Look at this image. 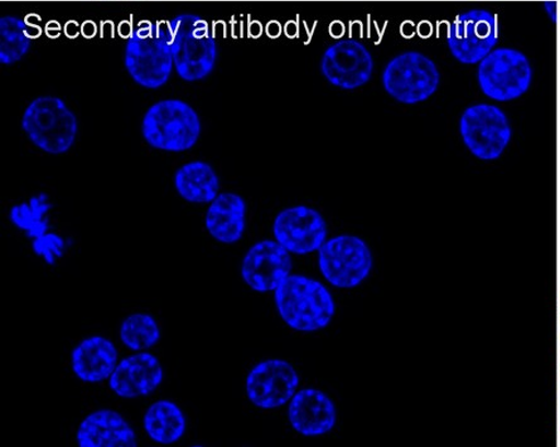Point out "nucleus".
<instances>
[{
  "instance_id": "nucleus-14",
  "label": "nucleus",
  "mask_w": 560,
  "mask_h": 447,
  "mask_svg": "<svg viewBox=\"0 0 560 447\" xmlns=\"http://www.w3.org/2000/svg\"><path fill=\"white\" fill-rule=\"evenodd\" d=\"M293 269L290 251L277 242H260L250 247L242 263L244 283L254 292H276L291 275Z\"/></svg>"
},
{
  "instance_id": "nucleus-8",
  "label": "nucleus",
  "mask_w": 560,
  "mask_h": 447,
  "mask_svg": "<svg viewBox=\"0 0 560 447\" xmlns=\"http://www.w3.org/2000/svg\"><path fill=\"white\" fill-rule=\"evenodd\" d=\"M318 267L329 284L339 289H353L369 278L374 259L364 239L342 235L328 239L319 248Z\"/></svg>"
},
{
  "instance_id": "nucleus-18",
  "label": "nucleus",
  "mask_w": 560,
  "mask_h": 447,
  "mask_svg": "<svg viewBox=\"0 0 560 447\" xmlns=\"http://www.w3.org/2000/svg\"><path fill=\"white\" fill-rule=\"evenodd\" d=\"M73 374L86 384L109 379L118 366V351L109 339L90 337L71 355Z\"/></svg>"
},
{
  "instance_id": "nucleus-5",
  "label": "nucleus",
  "mask_w": 560,
  "mask_h": 447,
  "mask_svg": "<svg viewBox=\"0 0 560 447\" xmlns=\"http://www.w3.org/2000/svg\"><path fill=\"white\" fill-rule=\"evenodd\" d=\"M22 129L40 151L61 155L75 144L79 121L62 98L39 96L24 110Z\"/></svg>"
},
{
  "instance_id": "nucleus-10",
  "label": "nucleus",
  "mask_w": 560,
  "mask_h": 447,
  "mask_svg": "<svg viewBox=\"0 0 560 447\" xmlns=\"http://www.w3.org/2000/svg\"><path fill=\"white\" fill-rule=\"evenodd\" d=\"M498 16L486 10H471L450 24L447 44L456 60L464 64L480 63L498 45Z\"/></svg>"
},
{
  "instance_id": "nucleus-4",
  "label": "nucleus",
  "mask_w": 560,
  "mask_h": 447,
  "mask_svg": "<svg viewBox=\"0 0 560 447\" xmlns=\"http://www.w3.org/2000/svg\"><path fill=\"white\" fill-rule=\"evenodd\" d=\"M201 120L191 105L178 98L153 104L144 114L142 134L156 151L183 153L192 149L201 136Z\"/></svg>"
},
{
  "instance_id": "nucleus-3",
  "label": "nucleus",
  "mask_w": 560,
  "mask_h": 447,
  "mask_svg": "<svg viewBox=\"0 0 560 447\" xmlns=\"http://www.w3.org/2000/svg\"><path fill=\"white\" fill-rule=\"evenodd\" d=\"M173 62L178 77L187 82L201 81L218 62V45L209 23L192 14L168 21Z\"/></svg>"
},
{
  "instance_id": "nucleus-19",
  "label": "nucleus",
  "mask_w": 560,
  "mask_h": 447,
  "mask_svg": "<svg viewBox=\"0 0 560 447\" xmlns=\"http://www.w3.org/2000/svg\"><path fill=\"white\" fill-rule=\"evenodd\" d=\"M205 225L218 243L233 245L241 242L246 227L244 198L232 192L220 193L210 203Z\"/></svg>"
},
{
  "instance_id": "nucleus-23",
  "label": "nucleus",
  "mask_w": 560,
  "mask_h": 447,
  "mask_svg": "<svg viewBox=\"0 0 560 447\" xmlns=\"http://www.w3.org/2000/svg\"><path fill=\"white\" fill-rule=\"evenodd\" d=\"M31 48L26 23L15 16L0 21V62L7 66L20 62Z\"/></svg>"
},
{
  "instance_id": "nucleus-16",
  "label": "nucleus",
  "mask_w": 560,
  "mask_h": 447,
  "mask_svg": "<svg viewBox=\"0 0 560 447\" xmlns=\"http://www.w3.org/2000/svg\"><path fill=\"white\" fill-rule=\"evenodd\" d=\"M288 419L296 433L307 437L323 436L336 426L337 410L325 392L306 388L293 396Z\"/></svg>"
},
{
  "instance_id": "nucleus-13",
  "label": "nucleus",
  "mask_w": 560,
  "mask_h": 447,
  "mask_svg": "<svg viewBox=\"0 0 560 447\" xmlns=\"http://www.w3.org/2000/svg\"><path fill=\"white\" fill-rule=\"evenodd\" d=\"M276 242L294 255L316 252L327 242L326 221L318 211L306 205L283 210L275 220Z\"/></svg>"
},
{
  "instance_id": "nucleus-1",
  "label": "nucleus",
  "mask_w": 560,
  "mask_h": 447,
  "mask_svg": "<svg viewBox=\"0 0 560 447\" xmlns=\"http://www.w3.org/2000/svg\"><path fill=\"white\" fill-rule=\"evenodd\" d=\"M125 64L139 86L155 90L166 85L175 69L168 22H140L128 38Z\"/></svg>"
},
{
  "instance_id": "nucleus-2",
  "label": "nucleus",
  "mask_w": 560,
  "mask_h": 447,
  "mask_svg": "<svg viewBox=\"0 0 560 447\" xmlns=\"http://www.w3.org/2000/svg\"><path fill=\"white\" fill-rule=\"evenodd\" d=\"M275 299L285 325L303 333L327 328L336 314L331 293L319 281L307 277H288L276 290Z\"/></svg>"
},
{
  "instance_id": "nucleus-9",
  "label": "nucleus",
  "mask_w": 560,
  "mask_h": 447,
  "mask_svg": "<svg viewBox=\"0 0 560 447\" xmlns=\"http://www.w3.org/2000/svg\"><path fill=\"white\" fill-rule=\"evenodd\" d=\"M459 134L476 158L491 162L504 154L512 142L513 129L500 107L479 104L467 107L460 116Z\"/></svg>"
},
{
  "instance_id": "nucleus-15",
  "label": "nucleus",
  "mask_w": 560,
  "mask_h": 447,
  "mask_svg": "<svg viewBox=\"0 0 560 447\" xmlns=\"http://www.w3.org/2000/svg\"><path fill=\"white\" fill-rule=\"evenodd\" d=\"M163 380V368L151 353H138L118 363L109 378L110 390L121 399L151 395Z\"/></svg>"
},
{
  "instance_id": "nucleus-21",
  "label": "nucleus",
  "mask_w": 560,
  "mask_h": 447,
  "mask_svg": "<svg viewBox=\"0 0 560 447\" xmlns=\"http://www.w3.org/2000/svg\"><path fill=\"white\" fill-rule=\"evenodd\" d=\"M143 425L153 442L175 444L186 433V417L175 402L162 400L147 410Z\"/></svg>"
},
{
  "instance_id": "nucleus-20",
  "label": "nucleus",
  "mask_w": 560,
  "mask_h": 447,
  "mask_svg": "<svg viewBox=\"0 0 560 447\" xmlns=\"http://www.w3.org/2000/svg\"><path fill=\"white\" fill-rule=\"evenodd\" d=\"M175 188L185 201L208 204L220 195V179L209 163L195 161L176 172Z\"/></svg>"
},
{
  "instance_id": "nucleus-25",
  "label": "nucleus",
  "mask_w": 560,
  "mask_h": 447,
  "mask_svg": "<svg viewBox=\"0 0 560 447\" xmlns=\"http://www.w3.org/2000/svg\"><path fill=\"white\" fill-rule=\"evenodd\" d=\"M32 248L33 252L39 256V258H43L48 264H54L62 258L66 243L60 235L55 234V232H48L44 237L33 239Z\"/></svg>"
},
{
  "instance_id": "nucleus-7",
  "label": "nucleus",
  "mask_w": 560,
  "mask_h": 447,
  "mask_svg": "<svg viewBox=\"0 0 560 447\" xmlns=\"http://www.w3.org/2000/svg\"><path fill=\"white\" fill-rule=\"evenodd\" d=\"M383 86L394 101L406 105L424 103L432 97L441 84L436 64L423 54L408 51L386 64Z\"/></svg>"
},
{
  "instance_id": "nucleus-11",
  "label": "nucleus",
  "mask_w": 560,
  "mask_h": 447,
  "mask_svg": "<svg viewBox=\"0 0 560 447\" xmlns=\"http://www.w3.org/2000/svg\"><path fill=\"white\" fill-rule=\"evenodd\" d=\"M300 377L291 363L268 360L255 366L246 378L249 401L262 410L282 408L299 390Z\"/></svg>"
},
{
  "instance_id": "nucleus-12",
  "label": "nucleus",
  "mask_w": 560,
  "mask_h": 447,
  "mask_svg": "<svg viewBox=\"0 0 560 447\" xmlns=\"http://www.w3.org/2000/svg\"><path fill=\"white\" fill-rule=\"evenodd\" d=\"M374 58L355 39L339 40L329 46L320 60V72L329 84L355 90L368 84L374 72Z\"/></svg>"
},
{
  "instance_id": "nucleus-24",
  "label": "nucleus",
  "mask_w": 560,
  "mask_h": 447,
  "mask_svg": "<svg viewBox=\"0 0 560 447\" xmlns=\"http://www.w3.org/2000/svg\"><path fill=\"white\" fill-rule=\"evenodd\" d=\"M122 344L131 351L143 352L160 342L159 322L148 314L137 313L128 317L120 327Z\"/></svg>"
},
{
  "instance_id": "nucleus-6",
  "label": "nucleus",
  "mask_w": 560,
  "mask_h": 447,
  "mask_svg": "<svg viewBox=\"0 0 560 447\" xmlns=\"http://www.w3.org/2000/svg\"><path fill=\"white\" fill-rule=\"evenodd\" d=\"M477 81L485 96L500 103L514 102L528 93L533 82L529 58L515 48H497L477 69Z\"/></svg>"
},
{
  "instance_id": "nucleus-22",
  "label": "nucleus",
  "mask_w": 560,
  "mask_h": 447,
  "mask_svg": "<svg viewBox=\"0 0 560 447\" xmlns=\"http://www.w3.org/2000/svg\"><path fill=\"white\" fill-rule=\"evenodd\" d=\"M52 203L48 196L40 193L32 197L30 201L15 204L10 212V219L13 225L23 231L28 238L37 239L44 237L49 232V211L52 210Z\"/></svg>"
},
{
  "instance_id": "nucleus-17",
  "label": "nucleus",
  "mask_w": 560,
  "mask_h": 447,
  "mask_svg": "<svg viewBox=\"0 0 560 447\" xmlns=\"http://www.w3.org/2000/svg\"><path fill=\"white\" fill-rule=\"evenodd\" d=\"M77 442L80 447H137L135 430L117 411L98 410L81 422Z\"/></svg>"
}]
</instances>
